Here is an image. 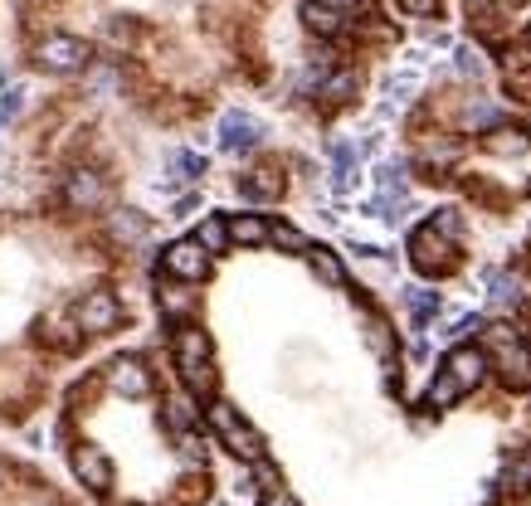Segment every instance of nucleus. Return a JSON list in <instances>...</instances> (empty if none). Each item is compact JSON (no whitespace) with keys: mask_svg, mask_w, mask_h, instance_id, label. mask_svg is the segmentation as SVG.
Instances as JSON below:
<instances>
[{"mask_svg":"<svg viewBox=\"0 0 531 506\" xmlns=\"http://www.w3.org/2000/svg\"><path fill=\"white\" fill-rule=\"evenodd\" d=\"M176 370L186 380L190 395H215V365H210V336L200 326H181L176 331Z\"/></svg>","mask_w":531,"mask_h":506,"instance_id":"nucleus-1","label":"nucleus"},{"mask_svg":"<svg viewBox=\"0 0 531 506\" xmlns=\"http://www.w3.org/2000/svg\"><path fill=\"white\" fill-rule=\"evenodd\" d=\"M210 429H215V438L225 443L239 463H259V458H264V438L254 434V424H249L234 404H225V399L210 404Z\"/></svg>","mask_w":531,"mask_h":506,"instance_id":"nucleus-2","label":"nucleus"},{"mask_svg":"<svg viewBox=\"0 0 531 506\" xmlns=\"http://www.w3.org/2000/svg\"><path fill=\"white\" fill-rule=\"evenodd\" d=\"M410 258L419 273H449L454 268V239H444L434 224H424L410 234Z\"/></svg>","mask_w":531,"mask_h":506,"instance_id":"nucleus-3","label":"nucleus"},{"mask_svg":"<svg viewBox=\"0 0 531 506\" xmlns=\"http://www.w3.org/2000/svg\"><path fill=\"white\" fill-rule=\"evenodd\" d=\"M259 142H264V122H259L254 112L229 108L225 117H220V151H229V156H249Z\"/></svg>","mask_w":531,"mask_h":506,"instance_id":"nucleus-4","label":"nucleus"},{"mask_svg":"<svg viewBox=\"0 0 531 506\" xmlns=\"http://www.w3.org/2000/svg\"><path fill=\"white\" fill-rule=\"evenodd\" d=\"M35 59L49 73H78L83 64H88V44L74 39V35H49V39H39Z\"/></svg>","mask_w":531,"mask_h":506,"instance_id":"nucleus-5","label":"nucleus"},{"mask_svg":"<svg viewBox=\"0 0 531 506\" xmlns=\"http://www.w3.org/2000/svg\"><path fill=\"white\" fill-rule=\"evenodd\" d=\"M210 258H215V253L200 249V239H176L171 249L161 253L166 273H171V278H181V283H200V278L210 273Z\"/></svg>","mask_w":531,"mask_h":506,"instance_id":"nucleus-6","label":"nucleus"},{"mask_svg":"<svg viewBox=\"0 0 531 506\" xmlns=\"http://www.w3.org/2000/svg\"><path fill=\"white\" fill-rule=\"evenodd\" d=\"M493 361H497V375L507 390H527L531 385V351L522 341H507V346H493Z\"/></svg>","mask_w":531,"mask_h":506,"instance_id":"nucleus-7","label":"nucleus"},{"mask_svg":"<svg viewBox=\"0 0 531 506\" xmlns=\"http://www.w3.org/2000/svg\"><path fill=\"white\" fill-rule=\"evenodd\" d=\"M74 472H78V482L93 487V492H108V487H113V463H108V453L93 448V443H78L74 448Z\"/></svg>","mask_w":531,"mask_h":506,"instance_id":"nucleus-8","label":"nucleus"},{"mask_svg":"<svg viewBox=\"0 0 531 506\" xmlns=\"http://www.w3.org/2000/svg\"><path fill=\"white\" fill-rule=\"evenodd\" d=\"M74 312H78V331H113L117 317H122L113 292H88Z\"/></svg>","mask_w":531,"mask_h":506,"instance_id":"nucleus-9","label":"nucleus"},{"mask_svg":"<svg viewBox=\"0 0 531 506\" xmlns=\"http://www.w3.org/2000/svg\"><path fill=\"white\" fill-rule=\"evenodd\" d=\"M444 370L454 375L463 390H478V385H483V375H488V356H483L478 346H454V351L444 356Z\"/></svg>","mask_w":531,"mask_h":506,"instance_id":"nucleus-10","label":"nucleus"},{"mask_svg":"<svg viewBox=\"0 0 531 506\" xmlns=\"http://www.w3.org/2000/svg\"><path fill=\"white\" fill-rule=\"evenodd\" d=\"M108 385H113L117 395L142 399L147 390H152V375H147V365L137 361V356H122V361L108 365Z\"/></svg>","mask_w":531,"mask_h":506,"instance_id":"nucleus-11","label":"nucleus"},{"mask_svg":"<svg viewBox=\"0 0 531 506\" xmlns=\"http://www.w3.org/2000/svg\"><path fill=\"white\" fill-rule=\"evenodd\" d=\"M346 20H351V15H342V10H337V5H327V0H307V5H303V25L312 30V35H322V39L342 35Z\"/></svg>","mask_w":531,"mask_h":506,"instance_id":"nucleus-12","label":"nucleus"},{"mask_svg":"<svg viewBox=\"0 0 531 506\" xmlns=\"http://www.w3.org/2000/svg\"><path fill=\"white\" fill-rule=\"evenodd\" d=\"M64 195H69V205H74V210H98V205L108 200V185L98 181L93 171H74Z\"/></svg>","mask_w":531,"mask_h":506,"instance_id":"nucleus-13","label":"nucleus"},{"mask_svg":"<svg viewBox=\"0 0 531 506\" xmlns=\"http://www.w3.org/2000/svg\"><path fill=\"white\" fill-rule=\"evenodd\" d=\"M415 88H419V69L390 73V78H385V103H380V117H385V112H395V108H405Z\"/></svg>","mask_w":531,"mask_h":506,"instance_id":"nucleus-14","label":"nucleus"},{"mask_svg":"<svg viewBox=\"0 0 531 506\" xmlns=\"http://www.w3.org/2000/svg\"><path fill=\"white\" fill-rule=\"evenodd\" d=\"M166 171H171V181L166 185H195L200 176H205V156H200V151H171Z\"/></svg>","mask_w":531,"mask_h":506,"instance_id":"nucleus-15","label":"nucleus"},{"mask_svg":"<svg viewBox=\"0 0 531 506\" xmlns=\"http://www.w3.org/2000/svg\"><path fill=\"white\" fill-rule=\"evenodd\" d=\"M307 263H312V273L322 278V283H332V288H342L346 283V268H342V258L327 249V244H312L307 249Z\"/></svg>","mask_w":531,"mask_h":506,"instance_id":"nucleus-16","label":"nucleus"},{"mask_svg":"<svg viewBox=\"0 0 531 506\" xmlns=\"http://www.w3.org/2000/svg\"><path fill=\"white\" fill-rule=\"evenodd\" d=\"M108 229H113L117 244H142V239H147V215H137V210H113V215H108Z\"/></svg>","mask_w":531,"mask_h":506,"instance_id":"nucleus-17","label":"nucleus"},{"mask_svg":"<svg viewBox=\"0 0 531 506\" xmlns=\"http://www.w3.org/2000/svg\"><path fill=\"white\" fill-rule=\"evenodd\" d=\"M229 239L254 249V244H268V219L264 215H234L229 219Z\"/></svg>","mask_w":531,"mask_h":506,"instance_id":"nucleus-18","label":"nucleus"},{"mask_svg":"<svg viewBox=\"0 0 531 506\" xmlns=\"http://www.w3.org/2000/svg\"><path fill=\"white\" fill-rule=\"evenodd\" d=\"M405 307H410V317L424 326V322H434V317L444 312V297L429 292V288H405Z\"/></svg>","mask_w":531,"mask_h":506,"instance_id":"nucleus-19","label":"nucleus"},{"mask_svg":"<svg viewBox=\"0 0 531 506\" xmlns=\"http://www.w3.org/2000/svg\"><path fill=\"white\" fill-rule=\"evenodd\" d=\"M195 239H200V249L205 253H225L234 239H229V219L220 215H205L200 219V229H195Z\"/></svg>","mask_w":531,"mask_h":506,"instance_id":"nucleus-20","label":"nucleus"},{"mask_svg":"<svg viewBox=\"0 0 531 506\" xmlns=\"http://www.w3.org/2000/svg\"><path fill=\"white\" fill-rule=\"evenodd\" d=\"M468 395V390H463V385H458L454 375H449V370H439V375H434V380H429V404H434V409H449V404H458V399Z\"/></svg>","mask_w":531,"mask_h":506,"instance_id":"nucleus-21","label":"nucleus"},{"mask_svg":"<svg viewBox=\"0 0 531 506\" xmlns=\"http://www.w3.org/2000/svg\"><path fill=\"white\" fill-rule=\"evenodd\" d=\"M239 190L249 195V200H278L283 195V176H273V171H254V176H244Z\"/></svg>","mask_w":531,"mask_h":506,"instance_id":"nucleus-22","label":"nucleus"},{"mask_svg":"<svg viewBox=\"0 0 531 506\" xmlns=\"http://www.w3.org/2000/svg\"><path fill=\"white\" fill-rule=\"evenodd\" d=\"M195 419H200V409L190 404V395H171V399H166V424H171L176 434H190V429H195Z\"/></svg>","mask_w":531,"mask_h":506,"instance_id":"nucleus-23","label":"nucleus"},{"mask_svg":"<svg viewBox=\"0 0 531 506\" xmlns=\"http://www.w3.org/2000/svg\"><path fill=\"white\" fill-rule=\"evenodd\" d=\"M483 288H488V297H493L497 307L517 302V278H512V273H502V268H483Z\"/></svg>","mask_w":531,"mask_h":506,"instance_id":"nucleus-24","label":"nucleus"},{"mask_svg":"<svg viewBox=\"0 0 531 506\" xmlns=\"http://www.w3.org/2000/svg\"><path fill=\"white\" fill-rule=\"evenodd\" d=\"M366 346H371V356H376V361H390V356H395V336H390V326L380 322V317L366 322Z\"/></svg>","mask_w":531,"mask_h":506,"instance_id":"nucleus-25","label":"nucleus"},{"mask_svg":"<svg viewBox=\"0 0 531 506\" xmlns=\"http://www.w3.org/2000/svg\"><path fill=\"white\" fill-rule=\"evenodd\" d=\"M161 312L181 322V317H190V312H195V297H190V292H181V288H161Z\"/></svg>","mask_w":531,"mask_h":506,"instance_id":"nucleus-26","label":"nucleus"},{"mask_svg":"<svg viewBox=\"0 0 531 506\" xmlns=\"http://www.w3.org/2000/svg\"><path fill=\"white\" fill-rule=\"evenodd\" d=\"M497 151V156H522L531 146V137H522V132H512V127H497L493 132V142H488Z\"/></svg>","mask_w":531,"mask_h":506,"instance_id":"nucleus-27","label":"nucleus"},{"mask_svg":"<svg viewBox=\"0 0 531 506\" xmlns=\"http://www.w3.org/2000/svg\"><path fill=\"white\" fill-rule=\"evenodd\" d=\"M351 93H356V73H332V78L322 83V98H327V103H346Z\"/></svg>","mask_w":531,"mask_h":506,"instance_id":"nucleus-28","label":"nucleus"},{"mask_svg":"<svg viewBox=\"0 0 531 506\" xmlns=\"http://www.w3.org/2000/svg\"><path fill=\"white\" fill-rule=\"evenodd\" d=\"M268 239H273L278 249H298V253L312 249V244H307V239L298 234V229H293V224H268Z\"/></svg>","mask_w":531,"mask_h":506,"instance_id":"nucleus-29","label":"nucleus"},{"mask_svg":"<svg viewBox=\"0 0 531 506\" xmlns=\"http://www.w3.org/2000/svg\"><path fill=\"white\" fill-rule=\"evenodd\" d=\"M454 73H463V78H483V54L468 49V44H458L454 49Z\"/></svg>","mask_w":531,"mask_h":506,"instance_id":"nucleus-30","label":"nucleus"},{"mask_svg":"<svg viewBox=\"0 0 531 506\" xmlns=\"http://www.w3.org/2000/svg\"><path fill=\"white\" fill-rule=\"evenodd\" d=\"M463 122H468L473 132H478V127H497V122H502V108H497V103H473Z\"/></svg>","mask_w":531,"mask_h":506,"instance_id":"nucleus-31","label":"nucleus"},{"mask_svg":"<svg viewBox=\"0 0 531 506\" xmlns=\"http://www.w3.org/2000/svg\"><path fill=\"white\" fill-rule=\"evenodd\" d=\"M507 487H512V492H527V487H531V448L512 463V468H507Z\"/></svg>","mask_w":531,"mask_h":506,"instance_id":"nucleus-32","label":"nucleus"},{"mask_svg":"<svg viewBox=\"0 0 531 506\" xmlns=\"http://www.w3.org/2000/svg\"><path fill=\"white\" fill-rule=\"evenodd\" d=\"M478 326H483V317H478V312H458L454 322H449V331H444V336H449V341H463V336H473Z\"/></svg>","mask_w":531,"mask_h":506,"instance_id":"nucleus-33","label":"nucleus"},{"mask_svg":"<svg viewBox=\"0 0 531 506\" xmlns=\"http://www.w3.org/2000/svg\"><path fill=\"white\" fill-rule=\"evenodd\" d=\"M20 103H25V83H10V93H5V103H0V127H5V122H15Z\"/></svg>","mask_w":531,"mask_h":506,"instance_id":"nucleus-34","label":"nucleus"},{"mask_svg":"<svg viewBox=\"0 0 531 506\" xmlns=\"http://www.w3.org/2000/svg\"><path fill=\"white\" fill-rule=\"evenodd\" d=\"M429 224H434L444 239H458V229H463V224H458V210H434V219H429Z\"/></svg>","mask_w":531,"mask_h":506,"instance_id":"nucleus-35","label":"nucleus"},{"mask_svg":"<svg viewBox=\"0 0 531 506\" xmlns=\"http://www.w3.org/2000/svg\"><path fill=\"white\" fill-rule=\"evenodd\" d=\"M259 506H298V502H293V497L278 487V492H264V497H259Z\"/></svg>","mask_w":531,"mask_h":506,"instance_id":"nucleus-36","label":"nucleus"},{"mask_svg":"<svg viewBox=\"0 0 531 506\" xmlns=\"http://www.w3.org/2000/svg\"><path fill=\"white\" fill-rule=\"evenodd\" d=\"M405 10H410V15H434L439 0H405Z\"/></svg>","mask_w":531,"mask_h":506,"instance_id":"nucleus-37","label":"nucleus"},{"mask_svg":"<svg viewBox=\"0 0 531 506\" xmlns=\"http://www.w3.org/2000/svg\"><path fill=\"white\" fill-rule=\"evenodd\" d=\"M327 5H337V10H342V15H356V10H366V5H371V0H327Z\"/></svg>","mask_w":531,"mask_h":506,"instance_id":"nucleus-38","label":"nucleus"},{"mask_svg":"<svg viewBox=\"0 0 531 506\" xmlns=\"http://www.w3.org/2000/svg\"><path fill=\"white\" fill-rule=\"evenodd\" d=\"M517 5H527V0H493L497 15H507V10H517Z\"/></svg>","mask_w":531,"mask_h":506,"instance_id":"nucleus-39","label":"nucleus"},{"mask_svg":"<svg viewBox=\"0 0 531 506\" xmlns=\"http://www.w3.org/2000/svg\"><path fill=\"white\" fill-rule=\"evenodd\" d=\"M527 39H531V25H527Z\"/></svg>","mask_w":531,"mask_h":506,"instance_id":"nucleus-40","label":"nucleus"},{"mask_svg":"<svg viewBox=\"0 0 531 506\" xmlns=\"http://www.w3.org/2000/svg\"><path fill=\"white\" fill-rule=\"evenodd\" d=\"M137 506H142V502H137Z\"/></svg>","mask_w":531,"mask_h":506,"instance_id":"nucleus-41","label":"nucleus"}]
</instances>
